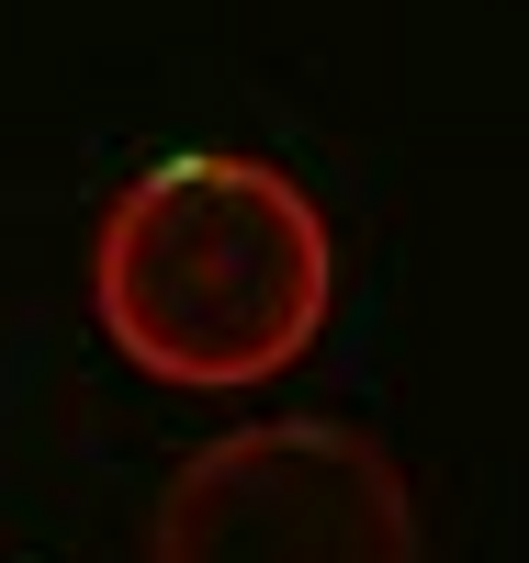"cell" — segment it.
Returning <instances> with one entry per match:
<instances>
[{"mask_svg":"<svg viewBox=\"0 0 529 563\" xmlns=\"http://www.w3.org/2000/svg\"><path fill=\"white\" fill-rule=\"evenodd\" d=\"M90 316L169 395H260L339 316V238L294 169L169 147L90 225Z\"/></svg>","mask_w":529,"mask_h":563,"instance_id":"1","label":"cell"},{"mask_svg":"<svg viewBox=\"0 0 529 563\" xmlns=\"http://www.w3.org/2000/svg\"><path fill=\"white\" fill-rule=\"evenodd\" d=\"M417 496L395 451L339 417L225 429L158 485L147 563H417Z\"/></svg>","mask_w":529,"mask_h":563,"instance_id":"2","label":"cell"}]
</instances>
